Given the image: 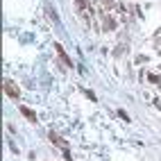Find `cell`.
I'll return each mask as SVG.
<instances>
[{"label":"cell","instance_id":"1","mask_svg":"<svg viewBox=\"0 0 161 161\" xmlns=\"http://www.w3.org/2000/svg\"><path fill=\"white\" fill-rule=\"evenodd\" d=\"M2 84H5V93H7L9 98H18V95H21V89H18V86H16L14 82H11V79H9V77H7V79H5V82H2Z\"/></svg>","mask_w":161,"mask_h":161},{"label":"cell","instance_id":"2","mask_svg":"<svg viewBox=\"0 0 161 161\" xmlns=\"http://www.w3.org/2000/svg\"><path fill=\"white\" fill-rule=\"evenodd\" d=\"M75 7L82 11L86 18H93V7H91V5L86 2V0H75Z\"/></svg>","mask_w":161,"mask_h":161},{"label":"cell","instance_id":"3","mask_svg":"<svg viewBox=\"0 0 161 161\" xmlns=\"http://www.w3.org/2000/svg\"><path fill=\"white\" fill-rule=\"evenodd\" d=\"M50 141H52V143H57V145H59V148H61V150H64V152H68V143H66L64 139H61V136L57 134L55 129L50 132Z\"/></svg>","mask_w":161,"mask_h":161},{"label":"cell","instance_id":"4","mask_svg":"<svg viewBox=\"0 0 161 161\" xmlns=\"http://www.w3.org/2000/svg\"><path fill=\"white\" fill-rule=\"evenodd\" d=\"M102 21H105V23H102V30H105V32H111V30H116V25H118V23L111 18V16H105Z\"/></svg>","mask_w":161,"mask_h":161},{"label":"cell","instance_id":"5","mask_svg":"<svg viewBox=\"0 0 161 161\" xmlns=\"http://www.w3.org/2000/svg\"><path fill=\"white\" fill-rule=\"evenodd\" d=\"M55 50H57V52H59V59H61V61H64V64H66V66H73V61H71V59H68V55L64 52V48H61V45H59V43H55Z\"/></svg>","mask_w":161,"mask_h":161},{"label":"cell","instance_id":"6","mask_svg":"<svg viewBox=\"0 0 161 161\" xmlns=\"http://www.w3.org/2000/svg\"><path fill=\"white\" fill-rule=\"evenodd\" d=\"M21 113H23L27 120H30V123H36V113H34L30 107H21Z\"/></svg>","mask_w":161,"mask_h":161},{"label":"cell","instance_id":"7","mask_svg":"<svg viewBox=\"0 0 161 161\" xmlns=\"http://www.w3.org/2000/svg\"><path fill=\"white\" fill-rule=\"evenodd\" d=\"M102 7L105 9H113L116 7V0H102Z\"/></svg>","mask_w":161,"mask_h":161},{"label":"cell","instance_id":"8","mask_svg":"<svg viewBox=\"0 0 161 161\" xmlns=\"http://www.w3.org/2000/svg\"><path fill=\"white\" fill-rule=\"evenodd\" d=\"M148 79H150L152 84H161V77H159V75H154V73H148Z\"/></svg>","mask_w":161,"mask_h":161},{"label":"cell","instance_id":"9","mask_svg":"<svg viewBox=\"0 0 161 161\" xmlns=\"http://www.w3.org/2000/svg\"><path fill=\"white\" fill-rule=\"evenodd\" d=\"M154 105H157V109H161V100H157V102H154Z\"/></svg>","mask_w":161,"mask_h":161}]
</instances>
